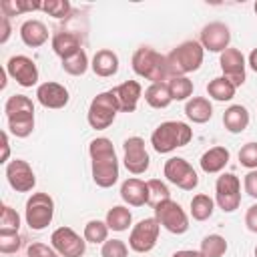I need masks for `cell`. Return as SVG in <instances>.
Segmentation results:
<instances>
[{
    "instance_id": "cell-33",
    "label": "cell",
    "mask_w": 257,
    "mask_h": 257,
    "mask_svg": "<svg viewBox=\"0 0 257 257\" xmlns=\"http://www.w3.org/2000/svg\"><path fill=\"white\" fill-rule=\"evenodd\" d=\"M173 100H189L193 94V80L189 76H171L167 80Z\"/></svg>"
},
{
    "instance_id": "cell-36",
    "label": "cell",
    "mask_w": 257,
    "mask_h": 257,
    "mask_svg": "<svg viewBox=\"0 0 257 257\" xmlns=\"http://www.w3.org/2000/svg\"><path fill=\"white\" fill-rule=\"evenodd\" d=\"M147 187H149V205H151L153 209H155L159 203L171 199V191H169V187H167L161 179H151V181H147Z\"/></svg>"
},
{
    "instance_id": "cell-24",
    "label": "cell",
    "mask_w": 257,
    "mask_h": 257,
    "mask_svg": "<svg viewBox=\"0 0 257 257\" xmlns=\"http://www.w3.org/2000/svg\"><path fill=\"white\" fill-rule=\"evenodd\" d=\"M52 50L56 56H60V60L76 54L78 50H82V42H80V36L74 34V32H56L52 36Z\"/></svg>"
},
{
    "instance_id": "cell-1",
    "label": "cell",
    "mask_w": 257,
    "mask_h": 257,
    "mask_svg": "<svg viewBox=\"0 0 257 257\" xmlns=\"http://www.w3.org/2000/svg\"><path fill=\"white\" fill-rule=\"evenodd\" d=\"M90 173L92 181L100 189H108L118 181V159L112 141L106 137H96L88 145Z\"/></svg>"
},
{
    "instance_id": "cell-38",
    "label": "cell",
    "mask_w": 257,
    "mask_h": 257,
    "mask_svg": "<svg viewBox=\"0 0 257 257\" xmlns=\"http://www.w3.org/2000/svg\"><path fill=\"white\" fill-rule=\"evenodd\" d=\"M70 10H72V6L68 0H44L42 2V12H46L52 18H58V20L66 18L70 14Z\"/></svg>"
},
{
    "instance_id": "cell-13",
    "label": "cell",
    "mask_w": 257,
    "mask_h": 257,
    "mask_svg": "<svg viewBox=\"0 0 257 257\" xmlns=\"http://www.w3.org/2000/svg\"><path fill=\"white\" fill-rule=\"evenodd\" d=\"M122 163L126 171L133 175H143L149 169L151 159L145 149V141L141 137H128L122 143Z\"/></svg>"
},
{
    "instance_id": "cell-29",
    "label": "cell",
    "mask_w": 257,
    "mask_h": 257,
    "mask_svg": "<svg viewBox=\"0 0 257 257\" xmlns=\"http://www.w3.org/2000/svg\"><path fill=\"white\" fill-rule=\"evenodd\" d=\"M104 221H106V225H108L110 231L120 233V231H126V229L131 227V223H133V213H131L128 207H124V205H114V207H110V209L106 211Z\"/></svg>"
},
{
    "instance_id": "cell-12",
    "label": "cell",
    "mask_w": 257,
    "mask_h": 257,
    "mask_svg": "<svg viewBox=\"0 0 257 257\" xmlns=\"http://www.w3.org/2000/svg\"><path fill=\"white\" fill-rule=\"evenodd\" d=\"M50 245L60 257H82L86 251V239L70 227H58L50 235Z\"/></svg>"
},
{
    "instance_id": "cell-37",
    "label": "cell",
    "mask_w": 257,
    "mask_h": 257,
    "mask_svg": "<svg viewBox=\"0 0 257 257\" xmlns=\"http://www.w3.org/2000/svg\"><path fill=\"white\" fill-rule=\"evenodd\" d=\"M18 229H20V215L10 205H2V209H0V231L18 233Z\"/></svg>"
},
{
    "instance_id": "cell-23",
    "label": "cell",
    "mask_w": 257,
    "mask_h": 257,
    "mask_svg": "<svg viewBox=\"0 0 257 257\" xmlns=\"http://www.w3.org/2000/svg\"><path fill=\"white\" fill-rule=\"evenodd\" d=\"M90 68L96 76L100 78H108V76H114L118 72V56L116 52L108 50V48H102V50H96V54L92 56L90 60Z\"/></svg>"
},
{
    "instance_id": "cell-7",
    "label": "cell",
    "mask_w": 257,
    "mask_h": 257,
    "mask_svg": "<svg viewBox=\"0 0 257 257\" xmlns=\"http://www.w3.org/2000/svg\"><path fill=\"white\" fill-rule=\"evenodd\" d=\"M116 112H120L118 104H116V98L112 96L110 90H104V92H98L90 100L88 112H86V120L94 131H104L114 122Z\"/></svg>"
},
{
    "instance_id": "cell-34",
    "label": "cell",
    "mask_w": 257,
    "mask_h": 257,
    "mask_svg": "<svg viewBox=\"0 0 257 257\" xmlns=\"http://www.w3.org/2000/svg\"><path fill=\"white\" fill-rule=\"evenodd\" d=\"M108 225L106 221H98V219H92L84 225V231H82V237L86 239V243H94V245H102L106 239H108Z\"/></svg>"
},
{
    "instance_id": "cell-17",
    "label": "cell",
    "mask_w": 257,
    "mask_h": 257,
    "mask_svg": "<svg viewBox=\"0 0 257 257\" xmlns=\"http://www.w3.org/2000/svg\"><path fill=\"white\" fill-rule=\"evenodd\" d=\"M201 46L209 52H225L231 42V30L225 22H209L201 30Z\"/></svg>"
},
{
    "instance_id": "cell-19",
    "label": "cell",
    "mask_w": 257,
    "mask_h": 257,
    "mask_svg": "<svg viewBox=\"0 0 257 257\" xmlns=\"http://www.w3.org/2000/svg\"><path fill=\"white\" fill-rule=\"evenodd\" d=\"M110 92L116 98L120 112H135L137 104L143 96V86L139 80H126V82H120L118 86L110 88Z\"/></svg>"
},
{
    "instance_id": "cell-8",
    "label": "cell",
    "mask_w": 257,
    "mask_h": 257,
    "mask_svg": "<svg viewBox=\"0 0 257 257\" xmlns=\"http://www.w3.org/2000/svg\"><path fill=\"white\" fill-rule=\"evenodd\" d=\"M155 219L159 221V225L163 229H167L173 235H183L189 231V215L173 199L163 201L155 207Z\"/></svg>"
},
{
    "instance_id": "cell-16",
    "label": "cell",
    "mask_w": 257,
    "mask_h": 257,
    "mask_svg": "<svg viewBox=\"0 0 257 257\" xmlns=\"http://www.w3.org/2000/svg\"><path fill=\"white\" fill-rule=\"evenodd\" d=\"M6 181L18 193H28L36 185L34 171L28 165V161H24V159H14L6 165Z\"/></svg>"
},
{
    "instance_id": "cell-30",
    "label": "cell",
    "mask_w": 257,
    "mask_h": 257,
    "mask_svg": "<svg viewBox=\"0 0 257 257\" xmlns=\"http://www.w3.org/2000/svg\"><path fill=\"white\" fill-rule=\"evenodd\" d=\"M213 211H215V201L209 195L197 193L191 199V217L195 221H207V219H211Z\"/></svg>"
},
{
    "instance_id": "cell-20",
    "label": "cell",
    "mask_w": 257,
    "mask_h": 257,
    "mask_svg": "<svg viewBox=\"0 0 257 257\" xmlns=\"http://www.w3.org/2000/svg\"><path fill=\"white\" fill-rule=\"evenodd\" d=\"M120 199L131 205V207H143L149 205V187L145 181L131 177L126 181H122L120 185Z\"/></svg>"
},
{
    "instance_id": "cell-40",
    "label": "cell",
    "mask_w": 257,
    "mask_h": 257,
    "mask_svg": "<svg viewBox=\"0 0 257 257\" xmlns=\"http://www.w3.org/2000/svg\"><path fill=\"white\" fill-rule=\"evenodd\" d=\"M20 247H22V237H20V233H6V231H0V253L10 255V253H16Z\"/></svg>"
},
{
    "instance_id": "cell-47",
    "label": "cell",
    "mask_w": 257,
    "mask_h": 257,
    "mask_svg": "<svg viewBox=\"0 0 257 257\" xmlns=\"http://www.w3.org/2000/svg\"><path fill=\"white\" fill-rule=\"evenodd\" d=\"M171 257H205V255L195 249H181V251H175Z\"/></svg>"
},
{
    "instance_id": "cell-15",
    "label": "cell",
    "mask_w": 257,
    "mask_h": 257,
    "mask_svg": "<svg viewBox=\"0 0 257 257\" xmlns=\"http://www.w3.org/2000/svg\"><path fill=\"white\" fill-rule=\"evenodd\" d=\"M219 66L223 70V76L227 80H231L235 86H241L245 82V78H247V72H245L247 60H245V56H243V52L239 48H231L229 46L225 52H221Z\"/></svg>"
},
{
    "instance_id": "cell-21",
    "label": "cell",
    "mask_w": 257,
    "mask_h": 257,
    "mask_svg": "<svg viewBox=\"0 0 257 257\" xmlns=\"http://www.w3.org/2000/svg\"><path fill=\"white\" fill-rule=\"evenodd\" d=\"M229 159H231V153L227 147H211L209 151H205L201 155L199 165H201L203 173L215 175V173H221L229 165Z\"/></svg>"
},
{
    "instance_id": "cell-46",
    "label": "cell",
    "mask_w": 257,
    "mask_h": 257,
    "mask_svg": "<svg viewBox=\"0 0 257 257\" xmlns=\"http://www.w3.org/2000/svg\"><path fill=\"white\" fill-rule=\"evenodd\" d=\"M8 157H10V141H8V133L4 131L2 133V157H0V163H10L8 161Z\"/></svg>"
},
{
    "instance_id": "cell-41",
    "label": "cell",
    "mask_w": 257,
    "mask_h": 257,
    "mask_svg": "<svg viewBox=\"0 0 257 257\" xmlns=\"http://www.w3.org/2000/svg\"><path fill=\"white\" fill-rule=\"evenodd\" d=\"M239 163L245 169H249V171L257 169V143H247V145L241 147V151H239Z\"/></svg>"
},
{
    "instance_id": "cell-42",
    "label": "cell",
    "mask_w": 257,
    "mask_h": 257,
    "mask_svg": "<svg viewBox=\"0 0 257 257\" xmlns=\"http://www.w3.org/2000/svg\"><path fill=\"white\" fill-rule=\"evenodd\" d=\"M26 257H60L52 245H44V243H30L26 249Z\"/></svg>"
},
{
    "instance_id": "cell-26",
    "label": "cell",
    "mask_w": 257,
    "mask_h": 257,
    "mask_svg": "<svg viewBox=\"0 0 257 257\" xmlns=\"http://www.w3.org/2000/svg\"><path fill=\"white\" fill-rule=\"evenodd\" d=\"M223 124L231 135H239L249 126V110L243 104H231L223 112Z\"/></svg>"
},
{
    "instance_id": "cell-22",
    "label": "cell",
    "mask_w": 257,
    "mask_h": 257,
    "mask_svg": "<svg viewBox=\"0 0 257 257\" xmlns=\"http://www.w3.org/2000/svg\"><path fill=\"white\" fill-rule=\"evenodd\" d=\"M20 38L26 46L30 48H38L42 46L46 40H48V28L42 20H36V18H30L26 22H22L20 26Z\"/></svg>"
},
{
    "instance_id": "cell-2",
    "label": "cell",
    "mask_w": 257,
    "mask_h": 257,
    "mask_svg": "<svg viewBox=\"0 0 257 257\" xmlns=\"http://www.w3.org/2000/svg\"><path fill=\"white\" fill-rule=\"evenodd\" d=\"M4 112L8 120V131L18 137L26 139L34 131V102L26 94H12L4 102Z\"/></svg>"
},
{
    "instance_id": "cell-39",
    "label": "cell",
    "mask_w": 257,
    "mask_h": 257,
    "mask_svg": "<svg viewBox=\"0 0 257 257\" xmlns=\"http://www.w3.org/2000/svg\"><path fill=\"white\" fill-rule=\"evenodd\" d=\"M128 247L122 239H106L100 247V257H126Z\"/></svg>"
},
{
    "instance_id": "cell-6",
    "label": "cell",
    "mask_w": 257,
    "mask_h": 257,
    "mask_svg": "<svg viewBox=\"0 0 257 257\" xmlns=\"http://www.w3.org/2000/svg\"><path fill=\"white\" fill-rule=\"evenodd\" d=\"M24 219L32 231L46 229L54 219V199L48 193H32L26 201Z\"/></svg>"
},
{
    "instance_id": "cell-28",
    "label": "cell",
    "mask_w": 257,
    "mask_h": 257,
    "mask_svg": "<svg viewBox=\"0 0 257 257\" xmlns=\"http://www.w3.org/2000/svg\"><path fill=\"white\" fill-rule=\"evenodd\" d=\"M235 92H237V86H235L231 80H227L225 76H215V78L209 80V84H207V94H209L213 100H217V102H227V100H231V98L235 96Z\"/></svg>"
},
{
    "instance_id": "cell-49",
    "label": "cell",
    "mask_w": 257,
    "mask_h": 257,
    "mask_svg": "<svg viewBox=\"0 0 257 257\" xmlns=\"http://www.w3.org/2000/svg\"><path fill=\"white\" fill-rule=\"evenodd\" d=\"M253 10H255V14H257V2H255V4H253Z\"/></svg>"
},
{
    "instance_id": "cell-5",
    "label": "cell",
    "mask_w": 257,
    "mask_h": 257,
    "mask_svg": "<svg viewBox=\"0 0 257 257\" xmlns=\"http://www.w3.org/2000/svg\"><path fill=\"white\" fill-rule=\"evenodd\" d=\"M131 64H133V70L141 78L151 80V84L153 82H167L171 78L169 76V68H167V56L157 52L151 46L137 48L133 58H131Z\"/></svg>"
},
{
    "instance_id": "cell-50",
    "label": "cell",
    "mask_w": 257,
    "mask_h": 257,
    "mask_svg": "<svg viewBox=\"0 0 257 257\" xmlns=\"http://www.w3.org/2000/svg\"><path fill=\"white\" fill-rule=\"evenodd\" d=\"M253 253H255V257H257V245H255V251H253Z\"/></svg>"
},
{
    "instance_id": "cell-27",
    "label": "cell",
    "mask_w": 257,
    "mask_h": 257,
    "mask_svg": "<svg viewBox=\"0 0 257 257\" xmlns=\"http://www.w3.org/2000/svg\"><path fill=\"white\" fill-rule=\"evenodd\" d=\"M145 100L149 106L153 108H167L173 102L171 90L167 86V82H153L145 88Z\"/></svg>"
},
{
    "instance_id": "cell-44",
    "label": "cell",
    "mask_w": 257,
    "mask_h": 257,
    "mask_svg": "<svg viewBox=\"0 0 257 257\" xmlns=\"http://www.w3.org/2000/svg\"><path fill=\"white\" fill-rule=\"evenodd\" d=\"M245 225H247V229L251 233H257V203L247 209V213H245Z\"/></svg>"
},
{
    "instance_id": "cell-48",
    "label": "cell",
    "mask_w": 257,
    "mask_h": 257,
    "mask_svg": "<svg viewBox=\"0 0 257 257\" xmlns=\"http://www.w3.org/2000/svg\"><path fill=\"white\" fill-rule=\"evenodd\" d=\"M247 64L251 66V70H255V72H257V48H253V50L249 52V58H247Z\"/></svg>"
},
{
    "instance_id": "cell-45",
    "label": "cell",
    "mask_w": 257,
    "mask_h": 257,
    "mask_svg": "<svg viewBox=\"0 0 257 257\" xmlns=\"http://www.w3.org/2000/svg\"><path fill=\"white\" fill-rule=\"evenodd\" d=\"M10 32H12V28H10V18L0 16V44H6V42H8Z\"/></svg>"
},
{
    "instance_id": "cell-43",
    "label": "cell",
    "mask_w": 257,
    "mask_h": 257,
    "mask_svg": "<svg viewBox=\"0 0 257 257\" xmlns=\"http://www.w3.org/2000/svg\"><path fill=\"white\" fill-rule=\"evenodd\" d=\"M243 189H245V193H247L249 197L257 199V169H253V171H249V173L245 175V179H243Z\"/></svg>"
},
{
    "instance_id": "cell-9",
    "label": "cell",
    "mask_w": 257,
    "mask_h": 257,
    "mask_svg": "<svg viewBox=\"0 0 257 257\" xmlns=\"http://www.w3.org/2000/svg\"><path fill=\"white\" fill-rule=\"evenodd\" d=\"M215 203L223 213H233L241 205V181L233 173H223L215 183Z\"/></svg>"
},
{
    "instance_id": "cell-32",
    "label": "cell",
    "mask_w": 257,
    "mask_h": 257,
    "mask_svg": "<svg viewBox=\"0 0 257 257\" xmlns=\"http://www.w3.org/2000/svg\"><path fill=\"white\" fill-rule=\"evenodd\" d=\"M227 249H229L227 239H225L223 235L213 233V235L203 237V241H201V249H199V251H201L205 257H223V255L227 253Z\"/></svg>"
},
{
    "instance_id": "cell-35",
    "label": "cell",
    "mask_w": 257,
    "mask_h": 257,
    "mask_svg": "<svg viewBox=\"0 0 257 257\" xmlns=\"http://www.w3.org/2000/svg\"><path fill=\"white\" fill-rule=\"evenodd\" d=\"M88 66H90V62H88V56H86L84 48L62 60V70L66 74H72V76H82L88 70Z\"/></svg>"
},
{
    "instance_id": "cell-11",
    "label": "cell",
    "mask_w": 257,
    "mask_h": 257,
    "mask_svg": "<svg viewBox=\"0 0 257 257\" xmlns=\"http://www.w3.org/2000/svg\"><path fill=\"white\" fill-rule=\"evenodd\" d=\"M159 231H161V225L155 217H147V219H141L133 229H131V235H128V247L137 253H149L155 249L157 241H159Z\"/></svg>"
},
{
    "instance_id": "cell-18",
    "label": "cell",
    "mask_w": 257,
    "mask_h": 257,
    "mask_svg": "<svg viewBox=\"0 0 257 257\" xmlns=\"http://www.w3.org/2000/svg\"><path fill=\"white\" fill-rule=\"evenodd\" d=\"M36 100L44 106V108H64L70 100V94H68V88L60 82H54V80H46L42 84H38L36 88Z\"/></svg>"
},
{
    "instance_id": "cell-3",
    "label": "cell",
    "mask_w": 257,
    "mask_h": 257,
    "mask_svg": "<svg viewBox=\"0 0 257 257\" xmlns=\"http://www.w3.org/2000/svg\"><path fill=\"white\" fill-rule=\"evenodd\" d=\"M205 56V48L199 40H185L179 46H175L167 54V68L169 76H187L189 72H195L201 68Z\"/></svg>"
},
{
    "instance_id": "cell-14",
    "label": "cell",
    "mask_w": 257,
    "mask_h": 257,
    "mask_svg": "<svg viewBox=\"0 0 257 257\" xmlns=\"http://www.w3.org/2000/svg\"><path fill=\"white\" fill-rule=\"evenodd\" d=\"M6 72H8L10 78H14L24 88H30L38 82V66L26 54L10 56L8 62H6Z\"/></svg>"
},
{
    "instance_id": "cell-31",
    "label": "cell",
    "mask_w": 257,
    "mask_h": 257,
    "mask_svg": "<svg viewBox=\"0 0 257 257\" xmlns=\"http://www.w3.org/2000/svg\"><path fill=\"white\" fill-rule=\"evenodd\" d=\"M0 10H2V16L12 18L16 14L42 10V2H32V0H2L0 2Z\"/></svg>"
},
{
    "instance_id": "cell-10",
    "label": "cell",
    "mask_w": 257,
    "mask_h": 257,
    "mask_svg": "<svg viewBox=\"0 0 257 257\" xmlns=\"http://www.w3.org/2000/svg\"><path fill=\"white\" fill-rule=\"evenodd\" d=\"M163 175L167 177L169 183H173L175 187H179L183 191H193L199 185L197 171L183 157H171V159H167L165 161V167H163Z\"/></svg>"
},
{
    "instance_id": "cell-4",
    "label": "cell",
    "mask_w": 257,
    "mask_h": 257,
    "mask_svg": "<svg viewBox=\"0 0 257 257\" xmlns=\"http://www.w3.org/2000/svg\"><path fill=\"white\" fill-rule=\"evenodd\" d=\"M193 139V128L183 122V120H165L161 122L153 135H151V145L159 155L173 153L179 147L189 145Z\"/></svg>"
},
{
    "instance_id": "cell-25",
    "label": "cell",
    "mask_w": 257,
    "mask_h": 257,
    "mask_svg": "<svg viewBox=\"0 0 257 257\" xmlns=\"http://www.w3.org/2000/svg\"><path fill=\"white\" fill-rule=\"evenodd\" d=\"M185 114H187V118L191 122L203 124V122L211 120V116H213V104L205 96H191L185 102Z\"/></svg>"
}]
</instances>
